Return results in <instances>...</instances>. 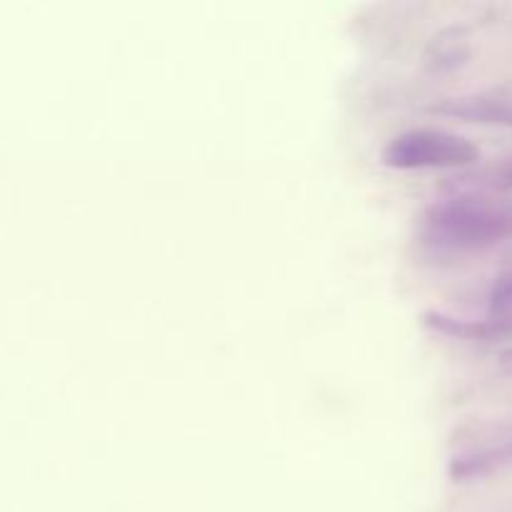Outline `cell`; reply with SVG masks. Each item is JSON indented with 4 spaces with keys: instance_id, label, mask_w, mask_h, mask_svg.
<instances>
[{
    "instance_id": "cell-3",
    "label": "cell",
    "mask_w": 512,
    "mask_h": 512,
    "mask_svg": "<svg viewBox=\"0 0 512 512\" xmlns=\"http://www.w3.org/2000/svg\"><path fill=\"white\" fill-rule=\"evenodd\" d=\"M430 113L448 115L478 125L512 128V93L508 90H485V93L458 95L430 105Z\"/></svg>"
},
{
    "instance_id": "cell-9",
    "label": "cell",
    "mask_w": 512,
    "mask_h": 512,
    "mask_svg": "<svg viewBox=\"0 0 512 512\" xmlns=\"http://www.w3.org/2000/svg\"><path fill=\"white\" fill-rule=\"evenodd\" d=\"M503 363L508 365V368L512 370V348H510V350H505V353H503Z\"/></svg>"
},
{
    "instance_id": "cell-4",
    "label": "cell",
    "mask_w": 512,
    "mask_h": 512,
    "mask_svg": "<svg viewBox=\"0 0 512 512\" xmlns=\"http://www.w3.org/2000/svg\"><path fill=\"white\" fill-rule=\"evenodd\" d=\"M512 465V438L488 445V448L468 450L450 460V478L455 483H470V480L485 478L495 470Z\"/></svg>"
},
{
    "instance_id": "cell-8",
    "label": "cell",
    "mask_w": 512,
    "mask_h": 512,
    "mask_svg": "<svg viewBox=\"0 0 512 512\" xmlns=\"http://www.w3.org/2000/svg\"><path fill=\"white\" fill-rule=\"evenodd\" d=\"M470 50L468 45L460 38H448V33H440L438 38L430 43L428 50V63L435 70H453L458 65H463L468 60Z\"/></svg>"
},
{
    "instance_id": "cell-1",
    "label": "cell",
    "mask_w": 512,
    "mask_h": 512,
    "mask_svg": "<svg viewBox=\"0 0 512 512\" xmlns=\"http://www.w3.org/2000/svg\"><path fill=\"white\" fill-rule=\"evenodd\" d=\"M423 235L445 250H483L512 240V195H450L425 210Z\"/></svg>"
},
{
    "instance_id": "cell-5",
    "label": "cell",
    "mask_w": 512,
    "mask_h": 512,
    "mask_svg": "<svg viewBox=\"0 0 512 512\" xmlns=\"http://www.w3.org/2000/svg\"><path fill=\"white\" fill-rule=\"evenodd\" d=\"M450 188L458 193H480V195H503L512 190V155L500 158L485 168L470 170V173L453 178Z\"/></svg>"
},
{
    "instance_id": "cell-2",
    "label": "cell",
    "mask_w": 512,
    "mask_h": 512,
    "mask_svg": "<svg viewBox=\"0 0 512 512\" xmlns=\"http://www.w3.org/2000/svg\"><path fill=\"white\" fill-rule=\"evenodd\" d=\"M383 163L395 170L473 168L480 163L478 145L443 128H413L395 135L383 148Z\"/></svg>"
},
{
    "instance_id": "cell-6",
    "label": "cell",
    "mask_w": 512,
    "mask_h": 512,
    "mask_svg": "<svg viewBox=\"0 0 512 512\" xmlns=\"http://www.w3.org/2000/svg\"><path fill=\"white\" fill-rule=\"evenodd\" d=\"M483 323L493 333V340L512 338V265H508L490 285L488 313H485Z\"/></svg>"
},
{
    "instance_id": "cell-7",
    "label": "cell",
    "mask_w": 512,
    "mask_h": 512,
    "mask_svg": "<svg viewBox=\"0 0 512 512\" xmlns=\"http://www.w3.org/2000/svg\"><path fill=\"white\" fill-rule=\"evenodd\" d=\"M425 325L443 335H453V338L460 340H493V333H490L488 325L483 320H465L455 318V315L440 313V310H430L425 313Z\"/></svg>"
}]
</instances>
